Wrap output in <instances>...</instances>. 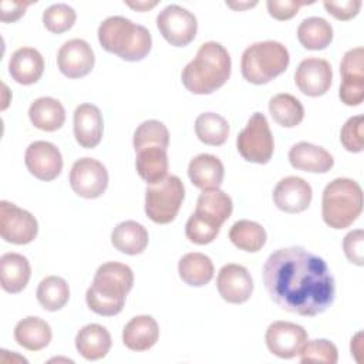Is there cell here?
<instances>
[{
  "instance_id": "obj_1",
  "label": "cell",
  "mask_w": 364,
  "mask_h": 364,
  "mask_svg": "<svg viewBox=\"0 0 364 364\" xmlns=\"http://www.w3.org/2000/svg\"><path fill=\"white\" fill-rule=\"evenodd\" d=\"M263 283L280 309L299 316L324 313L336 296L327 263L301 246L274 250L264 262Z\"/></svg>"
},
{
  "instance_id": "obj_2",
  "label": "cell",
  "mask_w": 364,
  "mask_h": 364,
  "mask_svg": "<svg viewBox=\"0 0 364 364\" xmlns=\"http://www.w3.org/2000/svg\"><path fill=\"white\" fill-rule=\"evenodd\" d=\"M232 60L228 50L216 41L203 43L196 57L182 70L181 80L188 91L198 95L212 94L230 77Z\"/></svg>"
},
{
  "instance_id": "obj_3",
  "label": "cell",
  "mask_w": 364,
  "mask_h": 364,
  "mask_svg": "<svg viewBox=\"0 0 364 364\" xmlns=\"http://www.w3.org/2000/svg\"><path fill=\"white\" fill-rule=\"evenodd\" d=\"M132 284L134 273L129 266L119 262H107L97 269L92 284L85 293L87 306L100 316H115L124 309Z\"/></svg>"
},
{
  "instance_id": "obj_4",
  "label": "cell",
  "mask_w": 364,
  "mask_h": 364,
  "mask_svg": "<svg viewBox=\"0 0 364 364\" xmlns=\"http://www.w3.org/2000/svg\"><path fill=\"white\" fill-rule=\"evenodd\" d=\"M101 47L125 61L144 60L152 47L151 33L122 16H111L98 27Z\"/></svg>"
},
{
  "instance_id": "obj_5",
  "label": "cell",
  "mask_w": 364,
  "mask_h": 364,
  "mask_svg": "<svg viewBox=\"0 0 364 364\" xmlns=\"http://www.w3.org/2000/svg\"><path fill=\"white\" fill-rule=\"evenodd\" d=\"M363 210L361 186L350 178H336L326 185L321 198V216L327 226L344 229L353 225Z\"/></svg>"
},
{
  "instance_id": "obj_6",
  "label": "cell",
  "mask_w": 364,
  "mask_h": 364,
  "mask_svg": "<svg viewBox=\"0 0 364 364\" xmlns=\"http://www.w3.org/2000/svg\"><path fill=\"white\" fill-rule=\"evenodd\" d=\"M289 63L287 48L279 41L267 40L255 43L243 51L240 70L246 81L262 85L284 73Z\"/></svg>"
},
{
  "instance_id": "obj_7",
  "label": "cell",
  "mask_w": 364,
  "mask_h": 364,
  "mask_svg": "<svg viewBox=\"0 0 364 364\" xmlns=\"http://www.w3.org/2000/svg\"><path fill=\"white\" fill-rule=\"evenodd\" d=\"M185 186L176 175H168L155 185H148L145 191V213L159 225L171 223L183 202Z\"/></svg>"
},
{
  "instance_id": "obj_8",
  "label": "cell",
  "mask_w": 364,
  "mask_h": 364,
  "mask_svg": "<svg viewBox=\"0 0 364 364\" xmlns=\"http://www.w3.org/2000/svg\"><path fill=\"white\" fill-rule=\"evenodd\" d=\"M236 148L242 158L247 162L267 164L274 151V141L266 117L255 112L247 125L239 132Z\"/></svg>"
},
{
  "instance_id": "obj_9",
  "label": "cell",
  "mask_w": 364,
  "mask_h": 364,
  "mask_svg": "<svg viewBox=\"0 0 364 364\" xmlns=\"http://www.w3.org/2000/svg\"><path fill=\"white\" fill-rule=\"evenodd\" d=\"M156 26L162 37L175 47L188 46L196 36V17L178 4H169L156 17Z\"/></svg>"
},
{
  "instance_id": "obj_10",
  "label": "cell",
  "mask_w": 364,
  "mask_h": 364,
  "mask_svg": "<svg viewBox=\"0 0 364 364\" xmlns=\"http://www.w3.org/2000/svg\"><path fill=\"white\" fill-rule=\"evenodd\" d=\"M38 232L36 218L17 205L0 202V236L4 242L13 245H27L33 242Z\"/></svg>"
},
{
  "instance_id": "obj_11",
  "label": "cell",
  "mask_w": 364,
  "mask_h": 364,
  "mask_svg": "<svg viewBox=\"0 0 364 364\" xmlns=\"http://www.w3.org/2000/svg\"><path fill=\"white\" fill-rule=\"evenodd\" d=\"M70 185L81 198H100L108 186L107 168L94 158L77 159L70 172Z\"/></svg>"
},
{
  "instance_id": "obj_12",
  "label": "cell",
  "mask_w": 364,
  "mask_h": 364,
  "mask_svg": "<svg viewBox=\"0 0 364 364\" xmlns=\"http://www.w3.org/2000/svg\"><path fill=\"white\" fill-rule=\"evenodd\" d=\"M309 336L307 331L290 321H273L266 330V346L279 358H293L300 354Z\"/></svg>"
},
{
  "instance_id": "obj_13",
  "label": "cell",
  "mask_w": 364,
  "mask_h": 364,
  "mask_svg": "<svg viewBox=\"0 0 364 364\" xmlns=\"http://www.w3.org/2000/svg\"><path fill=\"white\" fill-rule=\"evenodd\" d=\"M28 172L40 181L55 179L63 169V156L58 148L47 141L31 142L24 154Z\"/></svg>"
},
{
  "instance_id": "obj_14",
  "label": "cell",
  "mask_w": 364,
  "mask_h": 364,
  "mask_svg": "<svg viewBox=\"0 0 364 364\" xmlns=\"http://www.w3.org/2000/svg\"><path fill=\"white\" fill-rule=\"evenodd\" d=\"M333 81V70L327 60L310 57L303 60L296 73L294 82L297 88L309 97L324 95Z\"/></svg>"
},
{
  "instance_id": "obj_15",
  "label": "cell",
  "mask_w": 364,
  "mask_h": 364,
  "mask_svg": "<svg viewBox=\"0 0 364 364\" xmlns=\"http://www.w3.org/2000/svg\"><path fill=\"white\" fill-rule=\"evenodd\" d=\"M216 286L222 299L232 304L247 301L253 293V279L249 270L236 263L225 264L219 270Z\"/></svg>"
},
{
  "instance_id": "obj_16",
  "label": "cell",
  "mask_w": 364,
  "mask_h": 364,
  "mask_svg": "<svg viewBox=\"0 0 364 364\" xmlns=\"http://www.w3.org/2000/svg\"><path fill=\"white\" fill-rule=\"evenodd\" d=\"M95 57L91 46L81 40L73 38L65 41L57 54L58 70L68 78H81L94 68Z\"/></svg>"
},
{
  "instance_id": "obj_17",
  "label": "cell",
  "mask_w": 364,
  "mask_h": 364,
  "mask_svg": "<svg viewBox=\"0 0 364 364\" xmlns=\"http://www.w3.org/2000/svg\"><path fill=\"white\" fill-rule=\"evenodd\" d=\"M313 191L309 182L299 176H286L273 189L274 205L287 213H300L310 206Z\"/></svg>"
},
{
  "instance_id": "obj_18",
  "label": "cell",
  "mask_w": 364,
  "mask_h": 364,
  "mask_svg": "<svg viewBox=\"0 0 364 364\" xmlns=\"http://www.w3.org/2000/svg\"><path fill=\"white\" fill-rule=\"evenodd\" d=\"M104 122L100 108L94 104H80L74 111V136L82 148H95L102 138Z\"/></svg>"
},
{
  "instance_id": "obj_19",
  "label": "cell",
  "mask_w": 364,
  "mask_h": 364,
  "mask_svg": "<svg viewBox=\"0 0 364 364\" xmlns=\"http://www.w3.org/2000/svg\"><path fill=\"white\" fill-rule=\"evenodd\" d=\"M289 161L294 169L314 173H326L334 165V159L328 151L304 141L290 148Z\"/></svg>"
},
{
  "instance_id": "obj_20",
  "label": "cell",
  "mask_w": 364,
  "mask_h": 364,
  "mask_svg": "<svg viewBox=\"0 0 364 364\" xmlns=\"http://www.w3.org/2000/svg\"><path fill=\"white\" fill-rule=\"evenodd\" d=\"M44 71V60L38 50L33 47H21L16 50L9 61V73L11 78L23 85L34 84Z\"/></svg>"
},
{
  "instance_id": "obj_21",
  "label": "cell",
  "mask_w": 364,
  "mask_h": 364,
  "mask_svg": "<svg viewBox=\"0 0 364 364\" xmlns=\"http://www.w3.org/2000/svg\"><path fill=\"white\" fill-rule=\"evenodd\" d=\"M188 176L193 186L206 191L218 189L225 176L222 161L210 154H199L188 165Z\"/></svg>"
},
{
  "instance_id": "obj_22",
  "label": "cell",
  "mask_w": 364,
  "mask_h": 364,
  "mask_svg": "<svg viewBox=\"0 0 364 364\" xmlns=\"http://www.w3.org/2000/svg\"><path fill=\"white\" fill-rule=\"evenodd\" d=\"M159 327L151 316H136L131 318L122 330V343L132 351H146L156 344Z\"/></svg>"
},
{
  "instance_id": "obj_23",
  "label": "cell",
  "mask_w": 364,
  "mask_h": 364,
  "mask_svg": "<svg viewBox=\"0 0 364 364\" xmlns=\"http://www.w3.org/2000/svg\"><path fill=\"white\" fill-rule=\"evenodd\" d=\"M31 276V267L26 256L20 253H4L0 257V283L7 293H20L26 289Z\"/></svg>"
},
{
  "instance_id": "obj_24",
  "label": "cell",
  "mask_w": 364,
  "mask_h": 364,
  "mask_svg": "<svg viewBox=\"0 0 364 364\" xmlns=\"http://www.w3.org/2000/svg\"><path fill=\"white\" fill-rule=\"evenodd\" d=\"M111 336L100 324H87L75 336L77 351L90 361L104 358L111 348Z\"/></svg>"
},
{
  "instance_id": "obj_25",
  "label": "cell",
  "mask_w": 364,
  "mask_h": 364,
  "mask_svg": "<svg viewBox=\"0 0 364 364\" xmlns=\"http://www.w3.org/2000/svg\"><path fill=\"white\" fill-rule=\"evenodd\" d=\"M53 333L50 324L36 316H28L20 320L14 327V340L18 346L28 351H38L47 347Z\"/></svg>"
},
{
  "instance_id": "obj_26",
  "label": "cell",
  "mask_w": 364,
  "mask_h": 364,
  "mask_svg": "<svg viewBox=\"0 0 364 364\" xmlns=\"http://www.w3.org/2000/svg\"><path fill=\"white\" fill-rule=\"evenodd\" d=\"M28 117L36 128L46 132H53L64 125L65 109L58 100L51 97H40L31 102Z\"/></svg>"
},
{
  "instance_id": "obj_27",
  "label": "cell",
  "mask_w": 364,
  "mask_h": 364,
  "mask_svg": "<svg viewBox=\"0 0 364 364\" xmlns=\"http://www.w3.org/2000/svg\"><path fill=\"white\" fill-rule=\"evenodd\" d=\"M148 230L135 220L118 223L111 233L112 246L121 253L135 256L142 253L148 246Z\"/></svg>"
},
{
  "instance_id": "obj_28",
  "label": "cell",
  "mask_w": 364,
  "mask_h": 364,
  "mask_svg": "<svg viewBox=\"0 0 364 364\" xmlns=\"http://www.w3.org/2000/svg\"><path fill=\"white\" fill-rule=\"evenodd\" d=\"M136 152V172L148 183L155 185L168 176V155L161 146H146Z\"/></svg>"
},
{
  "instance_id": "obj_29",
  "label": "cell",
  "mask_w": 364,
  "mask_h": 364,
  "mask_svg": "<svg viewBox=\"0 0 364 364\" xmlns=\"http://www.w3.org/2000/svg\"><path fill=\"white\" fill-rule=\"evenodd\" d=\"M233 203L228 193L218 189H206L198 198L195 213L222 226L232 215Z\"/></svg>"
},
{
  "instance_id": "obj_30",
  "label": "cell",
  "mask_w": 364,
  "mask_h": 364,
  "mask_svg": "<svg viewBox=\"0 0 364 364\" xmlns=\"http://www.w3.org/2000/svg\"><path fill=\"white\" fill-rule=\"evenodd\" d=\"M178 273L186 284L200 287L212 280L215 267L209 256L199 252H192L179 259Z\"/></svg>"
},
{
  "instance_id": "obj_31",
  "label": "cell",
  "mask_w": 364,
  "mask_h": 364,
  "mask_svg": "<svg viewBox=\"0 0 364 364\" xmlns=\"http://www.w3.org/2000/svg\"><path fill=\"white\" fill-rule=\"evenodd\" d=\"M297 38L307 50H324L333 41V27L323 17H309L299 24Z\"/></svg>"
},
{
  "instance_id": "obj_32",
  "label": "cell",
  "mask_w": 364,
  "mask_h": 364,
  "mask_svg": "<svg viewBox=\"0 0 364 364\" xmlns=\"http://www.w3.org/2000/svg\"><path fill=\"white\" fill-rule=\"evenodd\" d=\"M230 242L245 252H259L267 239L264 228L253 220H237L229 230Z\"/></svg>"
},
{
  "instance_id": "obj_33",
  "label": "cell",
  "mask_w": 364,
  "mask_h": 364,
  "mask_svg": "<svg viewBox=\"0 0 364 364\" xmlns=\"http://www.w3.org/2000/svg\"><path fill=\"white\" fill-rule=\"evenodd\" d=\"M269 112L273 121L284 128L299 125L304 118V108L301 102L291 94H277L269 101Z\"/></svg>"
},
{
  "instance_id": "obj_34",
  "label": "cell",
  "mask_w": 364,
  "mask_h": 364,
  "mask_svg": "<svg viewBox=\"0 0 364 364\" xmlns=\"http://www.w3.org/2000/svg\"><path fill=\"white\" fill-rule=\"evenodd\" d=\"M229 131L228 121L216 112H203L195 119L196 136L206 145H223L229 138Z\"/></svg>"
},
{
  "instance_id": "obj_35",
  "label": "cell",
  "mask_w": 364,
  "mask_h": 364,
  "mask_svg": "<svg viewBox=\"0 0 364 364\" xmlns=\"http://www.w3.org/2000/svg\"><path fill=\"white\" fill-rule=\"evenodd\" d=\"M40 306L47 311L63 309L70 299V287L60 276H47L43 279L36 291Z\"/></svg>"
},
{
  "instance_id": "obj_36",
  "label": "cell",
  "mask_w": 364,
  "mask_h": 364,
  "mask_svg": "<svg viewBox=\"0 0 364 364\" xmlns=\"http://www.w3.org/2000/svg\"><path fill=\"white\" fill-rule=\"evenodd\" d=\"M135 151H139L146 146H161L164 149L169 145V132L168 128L156 119L144 121L134 132L132 139Z\"/></svg>"
},
{
  "instance_id": "obj_37",
  "label": "cell",
  "mask_w": 364,
  "mask_h": 364,
  "mask_svg": "<svg viewBox=\"0 0 364 364\" xmlns=\"http://www.w3.org/2000/svg\"><path fill=\"white\" fill-rule=\"evenodd\" d=\"M75 18V10L65 3L53 4L43 11V24L50 33L54 34L68 31L74 26Z\"/></svg>"
},
{
  "instance_id": "obj_38",
  "label": "cell",
  "mask_w": 364,
  "mask_h": 364,
  "mask_svg": "<svg viewBox=\"0 0 364 364\" xmlns=\"http://www.w3.org/2000/svg\"><path fill=\"white\" fill-rule=\"evenodd\" d=\"M300 363H323V364H336L338 360L337 347L326 340L317 338L311 341H306L300 351Z\"/></svg>"
},
{
  "instance_id": "obj_39",
  "label": "cell",
  "mask_w": 364,
  "mask_h": 364,
  "mask_svg": "<svg viewBox=\"0 0 364 364\" xmlns=\"http://www.w3.org/2000/svg\"><path fill=\"white\" fill-rule=\"evenodd\" d=\"M220 226L212 223L210 220L192 213L185 226L186 237L195 245H208L216 239L219 235Z\"/></svg>"
},
{
  "instance_id": "obj_40",
  "label": "cell",
  "mask_w": 364,
  "mask_h": 364,
  "mask_svg": "<svg viewBox=\"0 0 364 364\" xmlns=\"http://www.w3.org/2000/svg\"><path fill=\"white\" fill-rule=\"evenodd\" d=\"M363 127H364L363 115L351 117L343 125L340 132V141H341V145L348 152H361L364 149Z\"/></svg>"
},
{
  "instance_id": "obj_41",
  "label": "cell",
  "mask_w": 364,
  "mask_h": 364,
  "mask_svg": "<svg viewBox=\"0 0 364 364\" xmlns=\"http://www.w3.org/2000/svg\"><path fill=\"white\" fill-rule=\"evenodd\" d=\"M341 78L364 77V48L355 47L348 50L340 63Z\"/></svg>"
},
{
  "instance_id": "obj_42",
  "label": "cell",
  "mask_w": 364,
  "mask_h": 364,
  "mask_svg": "<svg viewBox=\"0 0 364 364\" xmlns=\"http://www.w3.org/2000/svg\"><path fill=\"white\" fill-rule=\"evenodd\" d=\"M338 97L348 107H357L364 100V77L363 78H341Z\"/></svg>"
},
{
  "instance_id": "obj_43",
  "label": "cell",
  "mask_w": 364,
  "mask_h": 364,
  "mask_svg": "<svg viewBox=\"0 0 364 364\" xmlns=\"http://www.w3.org/2000/svg\"><path fill=\"white\" fill-rule=\"evenodd\" d=\"M364 232L361 229H355L348 232L343 240L344 255L348 262L363 266L364 264Z\"/></svg>"
},
{
  "instance_id": "obj_44",
  "label": "cell",
  "mask_w": 364,
  "mask_h": 364,
  "mask_svg": "<svg viewBox=\"0 0 364 364\" xmlns=\"http://www.w3.org/2000/svg\"><path fill=\"white\" fill-rule=\"evenodd\" d=\"M361 0H341V1H331L326 0L323 1L324 9L327 13H330L334 18L347 21L353 17H355L361 9Z\"/></svg>"
},
{
  "instance_id": "obj_45",
  "label": "cell",
  "mask_w": 364,
  "mask_h": 364,
  "mask_svg": "<svg viewBox=\"0 0 364 364\" xmlns=\"http://www.w3.org/2000/svg\"><path fill=\"white\" fill-rule=\"evenodd\" d=\"M313 1H296V0H267L266 7L269 14L280 21L289 20L294 17L299 11V9L304 4H311Z\"/></svg>"
},
{
  "instance_id": "obj_46",
  "label": "cell",
  "mask_w": 364,
  "mask_h": 364,
  "mask_svg": "<svg viewBox=\"0 0 364 364\" xmlns=\"http://www.w3.org/2000/svg\"><path fill=\"white\" fill-rule=\"evenodd\" d=\"M30 4H33V1L3 0L0 3V20L3 23H13L18 20L26 13V7H28Z\"/></svg>"
},
{
  "instance_id": "obj_47",
  "label": "cell",
  "mask_w": 364,
  "mask_h": 364,
  "mask_svg": "<svg viewBox=\"0 0 364 364\" xmlns=\"http://www.w3.org/2000/svg\"><path fill=\"white\" fill-rule=\"evenodd\" d=\"M127 6L135 9V10H139V11H145V10H149L151 7L156 6V1H152V3H148V1H136V3H131V1H127Z\"/></svg>"
},
{
  "instance_id": "obj_48",
  "label": "cell",
  "mask_w": 364,
  "mask_h": 364,
  "mask_svg": "<svg viewBox=\"0 0 364 364\" xmlns=\"http://www.w3.org/2000/svg\"><path fill=\"white\" fill-rule=\"evenodd\" d=\"M361 353V331L355 334L354 338H351V354H360Z\"/></svg>"
},
{
  "instance_id": "obj_49",
  "label": "cell",
  "mask_w": 364,
  "mask_h": 364,
  "mask_svg": "<svg viewBox=\"0 0 364 364\" xmlns=\"http://www.w3.org/2000/svg\"><path fill=\"white\" fill-rule=\"evenodd\" d=\"M226 6H229V7H232V9L240 10V9H247V7L256 6V1H253V3H245V4H242V3H226Z\"/></svg>"
}]
</instances>
